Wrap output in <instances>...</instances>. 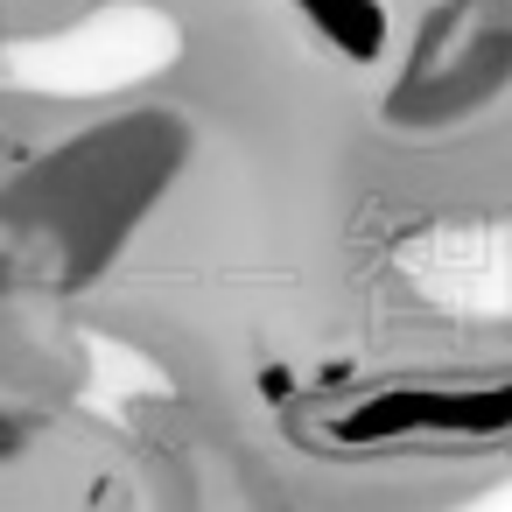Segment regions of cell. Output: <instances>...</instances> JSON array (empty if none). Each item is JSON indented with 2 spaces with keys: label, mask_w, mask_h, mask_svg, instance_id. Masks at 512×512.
<instances>
[{
  "label": "cell",
  "mask_w": 512,
  "mask_h": 512,
  "mask_svg": "<svg viewBox=\"0 0 512 512\" xmlns=\"http://www.w3.org/2000/svg\"><path fill=\"white\" fill-rule=\"evenodd\" d=\"M22 442H29V428H22V421H8V414H0V456H15Z\"/></svg>",
  "instance_id": "6da1fadb"
}]
</instances>
